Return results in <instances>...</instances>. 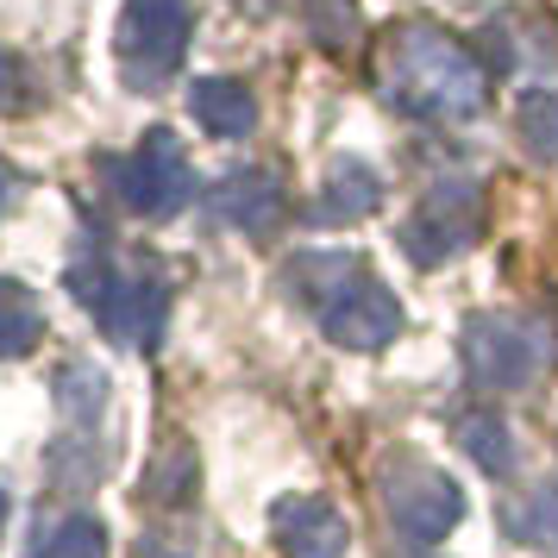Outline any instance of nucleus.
Segmentation results:
<instances>
[{"instance_id":"nucleus-1","label":"nucleus","mask_w":558,"mask_h":558,"mask_svg":"<svg viewBox=\"0 0 558 558\" xmlns=\"http://www.w3.org/2000/svg\"><path fill=\"white\" fill-rule=\"evenodd\" d=\"M483 63L446 32L414 26L389 45V107L414 120H471L483 107Z\"/></svg>"},{"instance_id":"nucleus-2","label":"nucleus","mask_w":558,"mask_h":558,"mask_svg":"<svg viewBox=\"0 0 558 558\" xmlns=\"http://www.w3.org/2000/svg\"><path fill=\"white\" fill-rule=\"evenodd\" d=\"M63 282L101 320L107 339H120V345H157L163 307H170V289L157 277H126L107 252H82V257H70V277Z\"/></svg>"},{"instance_id":"nucleus-3","label":"nucleus","mask_w":558,"mask_h":558,"mask_svg":"<svg viewBox=\"0 0 558 558\" xmlns=\"http://www.w3.org/2000/svg\"><path fill=\"white\" fill-rule=\"evenodd\" d=\"M113 51L132 88H163L189 51V0H126Z\"/></svg>"},{"instance_id":"nucleus-4","label":"nucleus","mask_w":558,"mask_h":558,"mask_svg":"<svg viewBox=\"0 0 558 558\" xmlns=\"http://www.w3.org/2000/svg\"><path fill=\"white\" fill-rule=\"evenodd\" d=\"M101 170H107V182H113V195H120L132 214H145V220H170V214L195 195L189 157H182L177 132H163V126L145 132L132 157H107Z\"/></svg>"},{"instance_id":"nucleus-5","label":"nucleus","mask_w":558,"mask_h":558,"mask_svg":"<svg viewBox=\"0 0 558 558\" xmlns=\"http://www.w3.org/2000/svg\"><path fill=\"white\" fill-rule=\"evenodd\" d=\"M477 232H483L477 182L446 177V182H433L427 195H421V207L402 220V252L433 270V264H446V257L471 252V245H477Z\"/></svg>"},{"instance_id":"nucleus-6","label":"nucleus","mask_w":558,"mask_h":558,"mask_svg":"<svg viewBox=\"0 0 558 558\" xmlns=\"http://www.w3.org/2000/svg\"><path fill=\"white\" fill-rule=\"evenodd\" d=\"M383 508H389V527L402 533L408 546H439V539L464 521V489H458L446 471L402 458V464L383 477Z\"/></svg>"},{"instance_id":"nucleus-7","label":"nucleus","mask_w":558,"mask_h":558,"mask_svg":"<svg viewBox=\"0 0 558 558\" xmlns=\"http://www.w3.org/2000/svg\"><path fill=\"white\" fill-rule=\"evenodd\" d=\"M539 357H546V339L521 314H471L464 320V371L477 389H496V396L521 389V383H533Z\"/></svg>"},{"instance_id":"nucleus-8","label":"nucleus","mask_w":558,"mask_h":558,"mask_svg":"<svg viewBox=\"0 0 558 558\" xmlns=\"http://www.w3.org/2000/svg\"><path fill=\"white\" fill-rule=\"evenodd\" d=\"M320 332L339 352H383L402 332V302L377 277H357L332 307H320Z\"/></svg>"},{"instance_id":"nucleus-9","label":"nucleus","mask_w":558,"mask_h":558,"mask_svg":"<svg viewBox=\"0 0 558 558\" xmlns=\"http://www.w3.org/2000/svg\"><path fill=\"white\" fill-rule=\"evenodd\" d=\"M270 539L282 558H345L352 527L327 496H282L270 508Z\"/></svg>"},{"instance_id":"nucleus-10","label":"nucleus","mask_w":558,"mask_h":558,"mask_svg":"<svg viewBox=\"0 0 558 558\" xmlns=\"http://www.w3.org/2000/svg\"><path fill=\"white\" fill-rule=\"evenodd\" d=\"M207 207H214V220H227L239 232H270L282 220L289 195H282V182L270 170H232V177L214 182Z\"/></svg>"},{"instance_id":"nucleus-11","label":"nucleus","mask_w":558,"mask_h":558,"mask_svg":"<svg viewBox=\"0 0 558 558\" xmlns=\"http://www.w3.org/2000/svg\"><path fill=\"white\" fill-rule=\"evenodd\" d=\"M377 202H383L377 170L357 163V157H345V163L327 170L320 195H314V207H307V220H314V227H352V220H364V214H377Z\"/></svg>"},{"instance_id":"nucleus-12","label":"nucleus","mask_w":558,"mask_h":558,"mask_svg":"<svg viewBox=\"0 0 558 558\" xmlns=\"http://www.w3.org/2000/svg\"><path fill=\"white\" fill-rule=\"evenodd\" d=\"M189 113H195V126L214 132V138H245L257 120L252 95H245V82H227V76H207L189 88Z\"/></svg>"},{"instance_id":"nucleus-13","label":"nucleus","mask_w":558,"mask_h":558,"mask_svg":"<svg viewBox=\"0 0 558 558\" xmlns=\"http://www.w3.org/2000/svg\"><path fill=\"white\" fill-rule=\"evenodd\" d=\"M357 277H364V264H357L352 252H307V257L289 264V289H295L302 302H314V307H332Z\"/></svg>"},{"instance_id":"nucleus-14","label":"nucleus","mask_w":558,"mask_h":558,"mask_svg":"<svg viewBox=\"0 0 558 558\" xmlns=\"http://www.w3.org/2000/svg\"><path fill=\"white\" fill-rule=\"evenodd\" d=\"M452 439L477 458L489 477H508V471H514V439H508V421L496 408H464L452 421Z\"/></svg>"},{"instance_id":"nucleus-15","label":"nucleus","mask_w":558,"mask_h":558,"mask_svg":"<svg viewBox=\"0 0 558 558\" xmlns=\"http://www.w3.org/2000/svg\"><path fill=\"white\" fill-rule=\"evenodd\" d=\"M45 339V307L26 282L0 277V357H26Z\"/></svg>"},{"instance_id":"nucleus-16","label":"nucleus","mask_w":558,"mask_h":558,"mask_svg":"<svg viewBox=\"0 0 558 558\" xmlns=\"http://www.w3.org/2000/svg\"><path fill=\"white\" fill-rule=\"evenodd\" d=\"M32 558H107V527L95 521V514L70 508V514H57V521L38 527Z\"/></svg>"},{"instance_id":"nucleus-17","label":"nucleus","mask_w":558,"mask_h":558,"mask_svg":"<svg viewBox=\"0 0 558 558\" xmlns=\"http://www.w3.org/2000/svg\"><path fill=\"white\" fill-rule=\"evenodd\" d=\"M502 527L533 546V553H558V502L553 496H521V502L502 508Z\"/></svg>"},{"instance_id":"nucleus-18","label":"nucleus","mask_w":558,"mask_h":558,"mask_svg":"<svg viewBox=\"0 0 558 558\" xmlns=\"http://www.w3.org/2000/svg\"><path fill=\"white\" fill-rule=\"evenodd\" d=\"M57 402H63L70 421H95L101 402H107V377L95 364H63V371H57Z\"/></svg>"},{"instance_id":"nucleus-19","label":"nucleus","mask_w":558,"mask_h":558,"mask_svg":"<svg viewBox=\"0 0 558 558\" xmlns=\"http://www.w3.org/2000/svg\"><path fill=\"white\" fill-rule=\"evenodd\" d=\"M521 138H527L533 157H558V95L533 88L521 101Z\"/></svg>"},{"instance_id":"nucleus-20","label":"nucleus","mask_w":558,"mask_h":558,"mask_svg":"<svg viewBox=\"0 0 558 558\" xmlns=\"http://www.w3.org/2000/svg\"><path fill=\"white\" fill-rule=\"evenodd\" d=\"M151 496H157L163 508H182V502H189V496H195V458H189V452H170V458H163V471L151 477Z\"/></svg>"},{"instance_id":"nucleus-21","label":"nucleus","mask_w":558,"mask_h":558,"mask_svg":"<svg viewBox=\"0 0 558 558\" xmlns=\"http://www.w3.org/2000/svg\"><path fill=\"white\" fill-rule=\"evenodd\" d=\"M307 26L320 45H345L352 38V0H307Z\"/></svg>"},{"instance_id":"nucleus-22","label":"nucleus","mask_w":558,"mask_h":558,"mask_svg":"<svg viewBox=\"0 0 558 558\" xmlns=\"http://www.w3.org/2000/svg\"><path fill=\"white\" fill-rule=\"evenodd\" d=\"M13 107H26V70L0 51V113H13Z\"/></svg>"},{"instance_id":"nucleus-23","label":"nucleus","mask_w":558,"mask_h":558,"mask_svg":"<svg viewBox=\"0 0 558 558\" xmlns=\"http://www.w3.org/2000/svg\"><path fill=\"white\" fill-rule=\"evenodd\" d=\"M7 189H13V182H7V170H0V207H7Z\"/></svg>"},{"instance_id":"nucleus-24","label":"nucleus","mask_w":558,"mask_h":558,"mask_svg":"<svg viewBox=\"0 0 558 558\" xmlns=\"http://www.w3.org/2000/svg\"><path fill=\"white\" fill-rule=\"evenodd\" d=\"M0 521H7V489H0Z\"/></svg>"}]
</instances>
